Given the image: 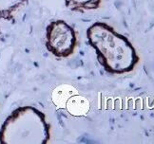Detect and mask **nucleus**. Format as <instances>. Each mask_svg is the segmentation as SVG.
Segmentation results:
<instances>
[{
  "label": "nucleus",
  "instance_id": "1",
  "mask_svg": "<svg viewBox=\"0 0 154 144\" xmlns=\"http://www.w3.org/2000/svg\"><path fill=\"white\" fill-rule=\"evenodd\" d=\"M46 37L48 50L57 57H67L75 49L74 29L65 21L57 20L51 23L47 27Z\"/></svg>",
  "mask_w": 154,
  "mask_h": 144
},
{
  "label": "nucleus",
  "instance_id": "2",
  "mask_svg": "<svg viewBox=\"0 0 154 144\" xmlns=\"http://www.w3.org/2000/svg\"><path fill=\"white\" fill-rule=\"evenodd\" d=\"M68 111L74 116H81L88 111V101L80 96H72L66 103Z\"/></svg>",
  "mask_w": 154,
  "mask_h": 144
}]
</instances>
